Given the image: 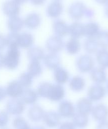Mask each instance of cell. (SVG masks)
I'll use <instances>...</instances> for the list:
<instances>
[{"label": "cell", "instance_id": "obj_49", "mask_svg": "<svg viewBox=\"0 0 108 129\" xmlns=\"http://www.w3.org/2000/svg\"><path fill=\"white\" fill-rule=\"evenodd\" d=\"M1 129H9V128H2Z\"/></svg>", "mask_w": 108, "mask_h": 129}, {"label": "cell", "instance_id": "obj_34", "mask_svg": "<svg viewBox=\"0 0 108 129\" xmlns=\"http://www.w3.org/2000/svg\"><path fill=\"white\" fill-rule=\"evenodd\" d=\"M33 77L27 72L21 74L19 78L18 82L23 87L26 89L29 88L32 84Z\"/></svg>", "mask_w": 108, "mask_h": 129}, {"label": "cell", "instance_id": "obj_38", "mask_svg": "<svg viewBox=\"0 0 108 129\" xmlns=\"http://www.w3.org/2000/svg\"><path fill=\"white\" fill-rule=\"evenodd\" d=\"M6 46V37L0 34V51L2 50Z\"/></svg>", "mask_w": 108, "mask_h": 129}, {"label": "cell", "instance_id": "obj_31", "mask_svg": "<svg viewBox=\"0 0 108 129\" xmlns=\"http://www.w3.org/2000/svg\"><path fill=\"white\" fill-rule=\"evenodd\" d=\"M85 85L84 79L80 76H74L70 80L69 86L71 89L79 91L83 89Z\"/></svg>", "mask_w": 108, "mask_h": 129}, {"label": "cell", "instance_id": "obj_26", "mask_svg": "<svg viewBox=\"0 0 108 129\" xmlns=\"http://www.w3.org/2000/svg\"><path fill=\"white\" fill-rule=\"evenodd\" d=\"M43 68L39 61H30L28 66V72L32 77L39 76L42 73Z\"/></svg>", "mask_w": 108, "mask_h": 129}, {"label": "cell", "instance_id": "obj_48", "mask_svg": "<svg viewBox=\"0 0 108 129\" xmlns=\"http://www.w3.org/2000/svg\"><path fill=\"white\" fill-rule=\"evenodd\" d=\"M32 129H45L43 126H36Z\"/></svg>", "mask_w": 108, "mask_h": 129}, {"label": "cell", "instance_id": "obj_47", "mask_svg": "<svg viewBox=\"0 0 108 129\" xmlns=\"http://www.w3.org/2000/svg\"><path fill=\"white\" fill-rule=\"evenodd\" d=\"M105 14L106 16L108 18V3L105 8Z\"/></svg>", "mask_w": 108, "mask_h": 129}, {"label": "cell", "instance_id": "obj_17", "mask_svg": "<svg viewBox=\"0 0 108 129\" xmlns=\"http://www.w3.org/2000/svg\"><path fill=\"white\" fill-rule=\"evenodd\" d=\"M99 25L95 22H90L84 25V36L87 38H95L99 30Z\"/></svg>", "mask_w": 108, "mask_h": 129}, {"label": "cell", "instance_id": "obj_2", "mask_svg": "<svg viewBox=\"0 0 108 129\" xmlns=\"http://www.w3.org/2000/svg\"><path fill=\"white\" fill-rule=\"evenodd\" d=\"M94 61L93 58L88 54H83L78 57L76 66L77 70L81 73L91 71L94 67Z\"/></svg>", "mask_w": 108, "mask_h": 129}, {"label": "cell", "instance_id": "obj_16", "mask_svg": "<svg viewBox=\"0 0 108 129\" xmlns=\"http://www.w3.org/2000/svg\"><path fill=\"white\" fill-rule=\"evenodd\" d=\"M84 25L79 22H75L69 26V33L71 38L78 39L84 36Z\"/></svg>", "mask_w": 108, "mask_h": 129}, {"label": "cell", "instance_id": "obj_46", "mask_svg": "<svg viewBox=\"0 0 108 129\" xmlns=\"http://www.w3.org/2000/svg\"><path fill=\"white\" fill-rule=\"evenodd\" d=\"M97 3L101 4H107L108 3V0H95Z\"/></svg>", "mask_w": 108, "mask_h": 129}, {"label": "cell", "instance_id": "obj_42", "mask_svg": "<svg viewBox=\"0 0 108 129\" xmlns=\"http://www.w3.org/2000/svg\"><path fill=\"white\" fill-rule=\"evenodd\" d=\"M97 129H108V122L103 121L98 125Z\"/></svg>", "mask_w": 108, "mask_h": 129}, {"label": "cell", "instance_id": "obj_9", "mask_svg": "<svg viewBox=\"0 0 108 129\" xmlns=\"http://www.w3.org/2000/svg\"><path fill=\"white\" fill-rule=\"evenodd\" d=\"M23 91V87L18 81H13L10 82L6 89L7 95L13 98L21 96Z\"/></svg>", "mask_w": 108, "mask_h": 129}, {"label": "cell", "instance_id": "obj_45", "mask_svg": "<svg viewBox=\"0 0 108 129\" xmlns=\"http://www.w3.org/2000/svg\"><path fill=\"white\" fill-rule=\"evenodd\" d=\"M12 1H13L14 2H15L16 3H17V4L20 6L21 5H22L26 3L28 0H12Z\"/></svg>", "mask_w": 108, "mask_h": 129}, {"label": "cell", "instance_id": "obj_15", "mask_svg": "<svg viewBox=\"0 0 108 129\" xmlns=\"http://www.w3.org/2000/svg\"><path fill=\"white\" fill-rule=\"evenodd\" d=\"M105 94V88L100 85H95L91 86L88 92V95L89 98L94 101L101 99Z\"/></svg>", "mask_w": 108, "mask_h": 129}, {"label": "cell", "instance_id": "obj_50", "mask_svg": "<svg viewBox=\"0 0 108 129\" xmlns=\"http://www.w3.org/2000/svg\"><path fill=\"white\" fill-rule=\"evenodd\" d=\"M107 90H108V82H107Z\"/></svg>", "mask_w": 108, "mask_h": 129}, {"label": "cell", "instance_id": "obj_11", "mask_svg": "<svg viewBox=\"0 0 108 129\" xmlns=\"http://www.w3.org/2000/svg\"><path fill=\"white\" fill-rule=\"evenodd\" d=\"M24 25L30 29H36L39 27L41 23V17L37 13L29 14L24 20Z\"/></svg>", "mask_w": 108, "mask_h": 129}, {"label": "cell", "instance_id": "obj_23", "mask_svg": "<svg viewBox=\"0 0 108 129\" xmlns=\"http://www.w3.org/2000/svg\"><path fill=\"white\" fill-rule=\"evenodd\" d=\"M58 112L61 116L68 117L73 114L74 112V107L71 102L66 101H64L60 104Z\"/></svg>", "mask_w": 108, "mask_h": 129}, {"label": "cell", "instance_id": "obj_1", "mask_svg": "<svg viewBox=\"0 0 108 129\" xmlns=\"http://www.w3.org/2000/svg\"><path fill=\"white\" fill-rule=\"evenodd\" d=\"M20 51L18 48H9L4 55V66L10 70H15L20 63Z\"/></svg>", "mask_w": 108, "mask_h": 129}, {"label": "cell", "instance_id": "obj_12", "mask_svg": "<svg viewBox=\"0 0 108 129\" xmlns=\"http://www.w3.org/2000/svg\"><path fill=\"white\" fill-rule=\"evenodd\" d=\"M45 66L49 69H55L59 67L60 59L57 53L49 52L45 55L43 58Z\"/></svg>", "mask_w": 108, "mask_h": 129}, {"label": "cell", "instance_id": "obj_28", "mask_svg": "<svg viewBox=\"0 0 108 129\" xmlns=\"http://www.w3.org/2000/svg\"><path fill=\"white\" fill-rule=\"evenodd\" d=\"M77 106L79 113L86 115L91 111L92 104L90 100L83 98L78 101Z\"/></svg>", "mask_w": 108, "mask_h": 129}, {"label": "cell", "instance_id": "obj_21", "mask_svg": "<svg viewBox=\"0 0 108 129\" xmlns=\"http://www.w3.org/2000/svg\"><path fill=\"white\" fill-rule=\"evenodd\" d=\"M54 78L57 83L59 84H64L68 81L69 74L65 69L61 67H58L54 69Z\"/></svg>", "mask_w": 108, "mask_h": 129}, {"label": "cell", "instance_id": "obj_7", "mask_svg": "<svg viewBox=\"0 0 108 129\" xmlns=\"http://www.w3.org/2000/svg\"><path fill=\"white\" fill-rule=\"evenodd\" d=\"M2 11L9 18L18 16L20 12V6L12 0L7 1L2 5Z\"/></svg>", "mask_w": 108, "mask_h": 129}, {"label": "cell", "instance_id": "obj_20", "mask_svg": "<svg viewBox=\"0 0 108 129\" xmlns=\"http://www.w3.org/2000/svg\"><path fill=\"white\" fill-rule=\"evenodd\" d=\"M91 79L96 83H102L105 82L106 75L104 69L98 67L93 69L90 72Z\"/></svg>", "mask_w": 108, "mask_h": 129}, {"label": "cell", "instance_id": "obj_39", "mask_svg": "<svg viewBox=\"0 0 108 129\" xmlns=\"http://www.w3.org/2000/svg\"><path fill=\"white\" fill-rule=\"evenodd\" d=\"M59 129H74L73 124L69 122H64L62 124Z\"/></svg>", "mask_w": 108, "mask_h": 129}, {"label": "cell", "instance_id": "obj_8", "mask_svg": "<svg viewBox=\"0 0 108 129\" xmlns=\"http://www.w3.org/2000/svg\"><path fill=\"white\" fill-rule=\"evenodd\" d=\"M63 11V6L62 3L58 1H54L48 5L46 13L48 17L53 19H56L62 14Z\"/></svg>", "mask_w": 108, "mask_h": 129}, {"label": "cell", "instance_id": "obj_43", "mask_svg": "<svg viewBox=\"0 0 108 129\" xmlns=\"http://www.w3.org/2000/svg\"><path fill=\"white\" fill-rule=\"evenodd\" d=\"M86 17H92L93 15H94V13L93 11H92V10L89 9H86L85 13V15H84Z\"/></svg>", "mask_w": 108, "mask_h": 129}, {"label": "cell", "instance_id": "obj_37", "mask_svg": "<svg viewBox=\"0 0 108 129\" xmlns=\"http://www.w3.org/2000/svg\"><path fill=\"white\" fill-rule=\"evenodd\" d=\"M9 121V116L8 113L5 111H0V126H5Z\"/></svg>", "mask_w": 108, "mask_h": 129}, {"label": "cell", "instance_id": "obj_10", "mask_svg": "<svg viewBox=\"0 0 108 129\" xmlns=\"http://www.w3.org/2000/svg\"><path fill=\"white\" fill-rule=\"evenodd\" d=\"M52 29L55 35L60 38L67 35L69 33V26L60 19H57L53 22Z\"/></svg>", "mask_w": 108, "mask_h": 129}, {"label": "cell", "instance_id": "obj_4", "mask_svg": "<svg viewBox=\"0 0 108 129\" xmlns=\"http://www.w3.org/2000/svg\"><path fill=\"white\" fill-rule=\"evenodd\" d=\"M64 45L61 38L55 35L49 37L45 44L46 48L49 52L55 53L60 51L64 47Z\"/></svg>", "mask_w": 108, "mask_h": 129}, {"label": "cell", "instance_id": "obj_30", "mask_svg": "<svg viewBox=\"0 0 108 129\" xmlns=\"http://www.w3.org/2000/svg\"><path fill=\"white\" fill-rule=\"evenodd\" d=\"M98 47L102 49L108 47V31H100L95 38Z\"/></svg>", "mask_w": 108, "mask_h": 129}, {"label": "cell", "instance_id": "obj_35", "mask_svg": "<svg viewBox=\"0 0 108 129\" xmlns=\"http://www.w3.org/2000/svg\"><path fill=\"white\" fill-rule=\"evenodd\" d=\"M13 124L16 129H32L28 122L21 117L15 118L13 120Z\"/></svg>", "mask_w": 108, "mask_h": 129}, {"label": "cell", "instance_id": "obj_40", "mask_svg": "<svg viewBox=\"0 0 108 129\" xmlns=\"http://www.w3.org/2000/svg\"><path fill=\"white\" fill-rule=\"evenodd\" d=\"M31 3L35 6H41L45 3L46 0H30Z\"/></svg>", "mask_w": 108, "mask_h": 129}, {"label": "cell", "instance_id": "obj_18", "mask_svg": "<svg viewBox=\"0 0 108 129\" xmlns=\"http://www.w3.org/2000/svg\"><path fill=\"white\" fill-rule=\"evenodd\" d=\"M27 57L30 61H39L43 58L44 50L39 46H32L27 51Z\"/></svg>", "mask_w": 108, "mask_h": 129}, {"label": "cell", "instance_id": "obj_51", "mask_svg": "<svg viewBox=\"0 0 108 129\" xmlns=\"http://www.w3.org/2000/svg\"><path fill=\"white\" fill-rule=\"evenodd\" d=\"M55 1H59V0H55Z\"/></svg>", "mask_w": 108, "mask_h": 129}, {"label": "cell", "instance_id": "obj_13", "mask_svg": "<svg viewBox=\"0 0 108 129\" xmlns=\"http://www.w3.org/2000/svg\"><path fill=\"white\" fill-rule=\"evenodd\" d=\"M7 24L8 28L11 32L18 33L23 29L24 22V20L18 16L9 18Z\"/></svg>", "mask_w": 108, "mask_h": 129}, {"label": "cell", "instance_id": "obj_14", "mask_svg": "<svg viewBox=\"0 0 108 129\" xmlns=\"http://www.w3.org/2000/svg\"><path fill=\"white\" fill-rule=\"evenodd\" d=\"M34 42L33 35L28 32H23L19 34L18 46L22 48H30Z\"/></svg>", "mask_w": 108, "mask_h": 129}, {"label": "cell", "instance_id": "obj_27", "mask_svg": "<svg viewBox=\"0 0 108 129\" xmlns=\"http://www.w3.org/2000/svg\"><path fill=\"white\" fill-rule=\"evenodd\" d=\"M96 61L99 67L104 69L108 68V50L102 49L98 50L96 55Z\"/></svg>", "mask_w": 108, "mask_h": 129}, {"label": "cell", "instance_id": "obj_25", "mask_svg": "<svg viewBox=\"0 0 108 129\" xmlns=\"http://www.w3.org/2000/svg\"><path fill=\"white\" fill-rule=\"evenodd\" d=\"M93 116L98 120L105 121L108 114V109L104 105L99 104L93 109Z\"/></svg>", "mask_w": 108, "mask_h": 129}, {"label": "cell", "instance_id": "obj_29", "mask_svg": "<svg viewBox=\"0 0 108 129\" xmlns=\"http://www.w3.org/2000/svg\"><path fill=\"white\" fill-rule=\"evenodd\" d=\"M43 110L38 106H34L31 108L28 112V116L30 119L34 121H37L43 117L44 115Z\"/></svg>", "mask_w": 108, "mask_h": 129}, {"label": "cell", "instance_id": "obj_24", "mask_svg": "<svg viewBox=\"0 0 108 129\" xmlns=\"http://www.w3.org/2000/svg\"><path fill=\"white\" fill-rule=\"evenodd\" d=\"M22 101L28 104H33L37 100V93L34 90L27 88L23 91L21 95Z\"/></svg>", "mask_w": 108, "mask_h": 129}, {"label": "cell", "instance_id": "obj_44", "mask_svg": "<svg viewBox=\"0 0 108 129\" xmlns=\"http://www.w3.org/2000/svg\"><path fill=\"white\" fill-rule=\"evenodd\" d=\"M4 65V56L0 52V69Z\"/></svg>", "mask_w": 108, "mask_h": 129}, {"label": "cell", "instance_id": "obj_36", "mask_svg": "<svg viewBox=\"0 0 108 129\" xmlns=\"http://www.w3.org/2000/svg\"><path fill=\"white\" fill-rule=\"evenodd\" d=\"M73 125H76L78 127H84L87 123V118L86 115L81 113L76 115L73 119Z\"/></svg>", "mask_w": 108, "mask_h": 129}, {"label": "cell", "instance_id": "obj_41", "mask_svg": "<svg viewBox=\"0 0 108 129\" xmlns=\"http://www.w3.org/2000/svg\"><path fill=\"white\" fill-rule=\"evenodd\" d=\"M7 95L6 89L0 87V101L5 99Z\"/></svg>", "mask_w": 108, "mask_h": 129}, {"label": "cell", "instance_id": "obj_33", "mask_svg": "<svg viewBox=\"0 0 108 129\" xmlns=\"http://www.w3.org/2000/svg\"><path fill=\"white\" fill-rule=\"evenodd\" d=\"M18 33L10 32L6 37V46L9 48H19L18 46Z\"/></svg>", "mask_w": 108, "mask_h": 129}, {"label": "cell", "instance_id": "obj_32", "mask_svg": "<svg viewBox=\"0 0 108 129\" xmlns=\"http://www.w3.org/2000/svg\"><path fill=\"white\" fill-rule=\"evenodd\" d=\"M84 48L89 54L96 53L98 46L95 38H87L84 43Z\"/></svg>", "mask_w": 108, "mask_h": 129}, {"label": "cell", "instance_id": "obj_19", "mask_svg": "<svg viewBox=\"0 0 108 129\" xmlns=\"http://www.w3.org/2000/svg\"><path fill=\"white\" fill-rule=\"evenodd\" d=\"M65 48L68 54L73 55L77 54L80 51L81 44L78 39L71 38L66 42Z\"/></svg>", "mask_w": 108, "mask_h": 129}, {"label": "cell", "instance_id": "obj_22", "mask_svg": "<svg viewBox=\"0 0 108 129\" xmlns=\"http://www.w3.org/2000/svg\"><path fill=\"white\" fill-rule=\"evenodd\" d=\"M43 120L47 126L52 127L56 126L59 124L60 117L59 115L56 112L50 111L44 114Z\"/></svg>", "mask_w": 108, "mask_h": 129}, {"label": "cell", "instance_id": "obj_5", "mask_svg": "<svg viewBox=\"0 0 108 129\" xmlns=\"http://www.w3.org/2000/svg\"><path fill=\"white\" fill-rule=\"evenodd\" d=\"M64 95V90L62 86L60 84L53 85L50 84L46 98L54 101L61 100Z\"/></svg>", "mask_w": 108, "mask_h": 129}, {"label": "cell", "instance_id": "obj_6", "mask_svg": "<svg viewBox=\"0 0 108 129\" xmlns=\"http://www.w3.org/2000/svg\"><path fill=\"white\" fill-rule=\"evenodd\" d=\"M6 109L7 112L11 114L19 115L25 109L24 103L22 100L13 98L7 102Z\"/></svg>", "mask_w": 108, "mask_h": 129}, {"label": "cell", "instance_id": "obj_3", "mask_svg": "<svg viewBox=\"0 0 108 129\" xmlns=\"http://www.w3.org/2000/svg\"><path fill=\"white\" fill-rule=\"evenodd\" d=\"M87 8L83 3L76 2L72 4L69 7L68 14L72 19L79 20L84 15Z\"/></svg>", "mask_w": 108, "mask_h": 129}]
</instances>
